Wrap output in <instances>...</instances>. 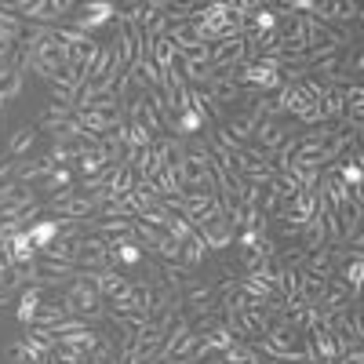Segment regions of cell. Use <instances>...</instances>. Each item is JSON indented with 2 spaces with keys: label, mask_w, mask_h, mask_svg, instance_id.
Returning <instances> with one entry per match:
<instances>
[{
  "label": "cell",
  "mask_w": 364,
  "mask_h": 364,
  "mask_svg": "<svg viewBox=\"0 0 364 364\" xmlns=\"http://www.w3.org/2000/svg\"><path fill=\"white\" fill-rule=\"evenodd\" d=\"M55 299L63 302V310H66L70 317H80V321H87V324L106 321V299L99 295L95 284L87 281V273H80L77 281H70Z\"/></svg>",
  "instance_id": "obj_1"
},
{
  "label": "cell",
  "mask_w": 364,
  "mask_h": 364,
  "mask_svg": "<svg viewBox=\"0 0 364 364\" xmlns=\"http://www.w3.org/2000/svg\"><path fill=\"white\" fill-rule=\"evenodd\" d=\"M211 161L215 157H197V154H178L171 161L178 182H182V190H215V175H211Z\"/></svg>",
  "instance_id": "obj_2"
},
{
  "label": "cell",
  "mask_w": 364,
  "mask_h": 364,
  "mask_svg": "<svg viewBox=\"0 0 364 364\" xmlns=\"http://www.w3.org/2000/svg\"><path fill=\"white\" fill-rule=\"evenodd\" d=\"M113 18H117V4L113 0H87V4H80L77 8V15L70 18V22H63V26H70V29H80V33H95V29H102V26H113Z\"/></svg>",
  "instance_id": "obj_3"
},
{
  "label": "cell",
  "mask_w": 364,
  "mask_h": 364,
  "mask_svg": "<svg viewBox=\"0 0 364 364\" xmlns=\"http://www.w3.org/2000/svg\"><path fill=\"white\" fill-rule=\"evenodd\" d=\"M245 63H248V41L245 37H230V41L211 44V70H215V77H230Z\"/></svg>",
  "instance_id": "obj_4"
},
{
  "label": "cell",
  "mask_w": 364,
  "mask_h": 364,
  "mask_svg": "<svg viewBox=\"0 0 364 364\" xmlns=\"http://www.w3.org/2000/svg\"><path fill=\"white\" fill-rule=\"evenodd\" d=\"M295 135V128H291V120H273V117H262L259 120V128H255V135H252V146H259L262 154H277V149L288 142Z\"/></svg>",
  "instance_id": "obj_5"
},
{
  "label": "cell",
  "mask_w": 364,
  "mask_h": 364,
  "mask_svg": "<svg viewBox=\"0 0 364 364\" xmlns=\"http://www.w3.org/2000/svg\"><path fill=\"white\" fill-rule=\"evenodd\" d=\"M77 266L87 273V269H106L109 266V240L106 237H95V233H84L77 240Z\"/></svg>",
  "instance_id": "obj_6"
},
{
  "label": "cell",
  "mask_w": 364,
  "mask_h": 364,
  "mask_svg": "<svg viewBox=\"0 0 364 364\" xmlns=\"http://www.w3.org/2000/svg\"><path fill=\"white\" fill-rule=\"evenodd\" d=\"M48 299V288H41V284H26L22 291H18V306H15V317H18V324L22 328H33L37 324V310H41V302Z\"/></svg>",
  "instance_id": "obj_7"
},
{
  "label": "cell",
  "mask_w": 364,
  "mask_h": 364,
  "mask_svg": "<svg viewBox=\"0 0 364 364\" xmlns=\"http://www.w3.org/2000/svg\"><path fill=\"white\" fill-rule=\"evenodd\" d=\"M87 281L99 288V295L109 302L117 291L128 288V269H117V266H106V269H87Z\"/></svg>",
  "instance_id": "obj_8"
},
{
  "label": "cell",
  "mask_w": 364,
  "mask_h": 364,
  "mask_svg": "<svg viewBox=\"0 0 364 364\" xmlns=\"http://www.w3.org/2000/svg\"><path fill=\"white\" fill-rule=\"evenodd\" d=\"M197 233H200V240L208 245V252H226V248H233V240H237V230H233V223L226 215L215 219V223H208Z\"/></svg>",
  "instance_id": "obj_9"
},
{
  "label": "cell",
  "mask_w": 364,
  "mask_h": 364,
  "mask_svg": "<svg viewBox=\"0 0 364 364\" xmlns=\"http://www.w3.org/2000/svg\"><path fill=\"white\" fill-rule=\"evenodd\" d=\"M223 360H226V364H273L269 357L255 353V346H252L248 339H233V346L223 350Z\"/></svg>",
  "instance_id": "obj_10"
},
{
  "label": "cell",
  "mask_w": 364,
  "mask_h": 364,
  "mask_svg": "<svg viewBox=\"0 0 364 364\" xmlns=\"http://www.w3.org/2000/svg\"><path fill=\"white\" fill-rule=\"evenodd\" d=\"M109 164H113V157L106 154V149H102L99 142H95V146H87L84 154H80V161H77V168H80V175H84V178L99 175V171H102V168H109Z\"/></svg>",
  "instance_id": "obj_11"
},
{
  "label": "cell",
  "mask_w": 364,
  "mask_h": 364,
  "mask_svg": "<svg viewBox=\"0 0 364 364\" xmlns=\"http://www.w3.org/2000/svg\"><path fill=\"white\" fill-rule=\"evenodd\" d=\"M135 171H132V164H124V161H120L117 168H113V175H109V186H106V193H109V200L113 197H128L132 190H135Z\"/></svg>",
  "instance_id": "obj_12"
},
{
  "label": "cell",
  "mask_w": 364,
  "mask_h": 364,
  "mask_svg": "<svg viewBox=\"0 0 364 364\" xmlns=\"http://www.w3.org/2000/svg\"><path fill=\"white\" fill-rule=\"evenodd\" d=\"M324 284H328V277H317V273L299 269V295L295 299H302L306 306H317L321 295H324Z\"/></svg>",
  "instance_id": "obj_13"
},
{
  "label": "cell",
  "mask_w": 364,
  "mask_h": 364,
  "mask_svg": "<svg viewBox=\"0 0 364 364\" xmlns=\"http://www.w3.org/2000/svg\"><path fill=\"white\" fill-rule=\"evenodd\" d=\"M8 252H11V262L15 266H29V262H37V245L29 240V233L26 230H18L15 237H11V245H8Z\"/></svg>",
  "instance_id": "obj_14"
},
{
  "label": "cell",
  "mask_w": 364,
  "mask_h": 364,
  "mask_svg": "<svg viewBox=\"0 0 364 364\" xmlns=\"http://www.w3.org/2000/svg\"><path fill=\"white\" fill-rule=\"evenodd\" d=\"M208 95L226 109V102H240V99H245V87H237L230 77H215V80L208 84Z\"/></svg>",
  "instance_id": "obj_15"
},
{
  "label": "cell",
  "mask_w": 364,
  "mask_h": 364,
  "mask_svg": "<svg viewBox=\"0 0 364 364\" xmlns=\"http://www.w3.org/2000/svg\"><path fill=\"white\" fill-rule=\"evenodd\" d=\"M208 124H211V120H208V117H200L197 109H182V113H175V135H178V139L200 135Z\"/></svg>",
  "instance_id": "obj_16"
},
{
  "label": "cell",
  "mask_w": 364,
  "mask_h": 364,
  "mask_svg": "<svg viewBox=\"0 0 364 364\" xmlns=\"http://www.w3.org/2000/svg\"><path fill=\"white\" fill-rule=\"evenodd\" d=\"M33 142H37V128H29V124L15 128V135H11V142H8V149H4V161H18V157H26Z\"/></svg>",
  "instance_id": "obj_17"
},
{
  "label": "cell",
  "mask_w": 364,
  "mask_h": 364,
  "mask_svg": "<svg viewBox=\"0 0 364 364\" xmlns=\"http://www.w3.org/2000/svg\"><path fill=\"white\" fill-rule=\"evenodd\" d=\"M302 269H306V273H317V277H336V255H331V248L310 252L306 259H302Z\"/></svg>",
  "instance_id": "obj_18"
},
{
  "label": "cell",
  "mask_w": 364,
  "mask_h": 364,
  "mask_svg": "<svg viewBox=\"0 0 364 364\" xmlns=\"http://www.w3.org/2000/svg\"><path fill=\"white\" fill-rule=\"evenodd\" d=\"M58 226H63L58 219H37L33 226H26V233H29V240L37 245V252H44V248L51 245V240L58 237Z\"/></svg>",
  "instance_id": "obj_19"
},
{
  "label": "cell",
  "mask_w": 364,
  "mask_h": 364,
  "mask_svg": "<svg viewBox=\"0 0 364 364\" xmlns=\"http://www.w3.org/2000/svg\"><path fill=\"white\" fill-rule=\"evenodd\" d=\"M204 259H208V245L200 240V233H193L190 240H182V255H178L182 266H186V269H197Z\"/></svg>",
  "instance_id": "obj_20"
},
{
  "label": "cell",
  "mask_w": 364,
  "mask_h": 364,
  "mask_svg": "<svg viewBox=\"0 0 364 364\" xmlns=\"http://www.w3.org/2000/svg\"><path fill=\"white\" fill-rule=\"evenodd\" d=\"M336 277L350 288V291H360V281H364V255H353L346 259L339 269H336Z\"/></svg>",
  "instance_id": "obj_21"
},
{
  "label": "cell",
  "mask_w": 364,
  "mask_h": 364,
  "mask_svg": "<svg viewBox=\"0 0 364 364\" xmlns=\"http://www.w3.org/2000/svg\"><path fill=\"white\" fill-rule=\"evenodd\" d=\"M277 22H281V18L273 15V8H269V4H262V8H259V11H255V15L245 22V26H248V33L266 37V33H273V29H277ZM248 33H245V37H248Z\"/></svg>",
  "instance_id": "obj_22"
},
{
  "label": "cell",
  "mask_w": 364,
  "mask_h": 364,
  "mask_svg": "<svg viewBox=\"0 0 364 364\" xmlns=\"http://www.w3.org/2000/svg\"><path fill=\"white\" fill-rule=\"evenodd\" d=\"M310 343H314L321 364H328V360H336V357H339V350H336V336H331L328 328H314V331H310Z\"/></svg>",
  "instance_id": "obj_23"
},
{
  "label": "cell",
  "mask_w": 364,
  "mask_h": 364,
  "mask_svg": "<svg viewBox=\"0 0 364 364\" xmlns=\"http://www.w3.org/2000/svg\"><path fill=\"white\" fill-rule=\"evenodd\" d=\"M87 146H95V142H66V146H58V142H55L48 157H51L58 168H70L73 161H80V154H84Z\"/></svg>",
  "instance_id": "obj_24"
},
{
  "label": "cell",
  "mask_w": 364,
  "mask_h": 364,
  "mask_svg": "<svg viewBox=\"0 0 364 364\" xmlns=\"http://www.w3.org/2000/svg\"><path fill=\"white\" fill-rule=\"evenodd\" d=\"M73 117H77L73 106H55V102H51V106L41 113V128H44V132H58V128H63L66 120H73Z\"/></svg>",
  "instance_id": "obj_25"
},
{
  "label": "cell",
  "mask_w": 364,
  "mask_h": 364,
  "mask_svg": "<svg viewBox=\"0 0 364 364\" xmlns=\"http://www.w3.org/2000/svg\"><path fill=\"white\" fill-rule=\"evenodd\" d=\"M22 84H26V73H8V77H0V109H4L11 99L22 95Z\"/></svg>",
  "instance_id": "obj_26"
},
{
  "label": "cell",
  "mask_w": 364,
  "mask_h": 364,
  "mask_svg": "<svg viewBox=\"0 0 364 364\" xmlns=\"http://www.w3.org/2000/svg\"><path fill=\"white\" fill-rule=\"evenodd\" d=\"M336 175H339V182L346 190H360V182H364V164H357V161H343L339 168H336Z\"/></svg>",
  "instance_id": "obj_27"
},
{
  "label": "cell",
  "mask_w": 364,
  "mask_h": 364,
  "mask_svg": "<svg viewBox=\"0 0 364 364\" xmlns=\"http://www.w3.org/2000/svg\"><path fill=\"white\" fill-rule=\"evenodd\" d=\"M66 186H73V171H70V168H55V171L41 182V190H44L48 197H55L58 190H66Z\"/></svg>",
  "instance_id": "obj_28"
},
{
  "label": "cell",
  "mask_w": 364,
  "mask_h": 364,
  "mask_svg": "<svg viewBox=\"0 0 364 364\" xmlns=\"http://www.w3.org/2000/svg\"><path fill=\"white\" fill-rule=\"evenodd\" d=\"M164 233L171 237V240H178V245H182V240H190L197 230L190 226V219H182V215H171V223L164 226Z\"/></svg>",
  "instance_id": "obj_29"
},
{
  "label": "cell",
  "mask_w": 364,
  "mask_h": 364,
  "mask_svg": "<svg viewBox=\"0 0 364 364\" xmlns=\"http://www.w3.org/2000/svg\"><path fill=\"white\" fill-rule=\"evenodd\" d=\"M149 252H157V255H161L164 262H178V255H182V245H178V240H171V237L164 233V237L157 240V245L149 248Z\"/></svg>",
  "instance_id": "obj_30"
},
{
  "label": "cell",
  "mask_w": 364,
  "mask_h": 364,
  "mask_svg": "<svg viewBox=\"0 0 364 364\" xmlns=\"http://www.w3.org/2000/svg\"><path fill=\"white\" fill-rule=\"evenodd\" d=\"M336 364H364V346H357V350H346V353H339V357H336Z\"/></svg>",
  "instance_id": "obj_31"
}]
</instances>
